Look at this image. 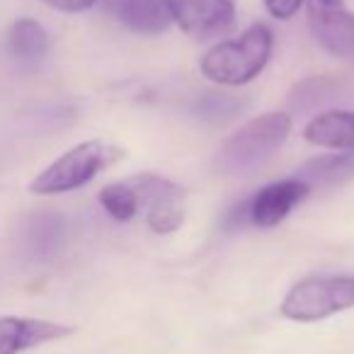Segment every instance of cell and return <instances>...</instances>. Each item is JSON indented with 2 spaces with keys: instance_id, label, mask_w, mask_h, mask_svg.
Masks as SVG:
<instances>
[{
  "instance_id": "1",
  "label": "cell",
  "mask_w": 354,
  "mask_h": 354,
  "mask_svg": "<svg viewBox=\"0 0 354 354\" xmlns=\"http://www.w3.org/2000/svg\"><path fill=\"white\" fill-rule=\"evenodd\" d=\"M272 46H274L272 30L265 22H255L236 39L218 41L216 46H212L199 61V71L212 83L238 88L255 80L265 71V66L270 64Z\"/></svg>"
},
{
  "instance_id": "2",
  "label": "cell",
  "mask_w": 354,
  "mask_h": 354,
  "mask_svg": "<svg viewBox=\"0 0 354 354\" xmlns=\"http://www.w3.org/2000/svg\"><path fill=\"white\" fill-rule=\"evenodd\" d=\"M291 133V117L286 112H265L243 124L216 153V170L221 175H250L262 167Z\"/></svg>"
},
{
  "instance_id": "3",
  "label": "cell",
  "mask_w": 354,
  "mask_h": 354,
  "mask_svg": "<svg viewBox=\"0 0 354 354\" xmlns=\"http://www.w3.org/2000/svg\"><path fill=\"white\" fill-rule=\"evenodd\" d=\"M119 158H122V151L112 143H104L100 138L83 141L78 146L68 148L51 165H46L30 183V192L37 194V197H54V194L73 192V189H80L88 183H93L104 167L117 162Z\"/></svg>"
},
{
  "instance_id": "4",
  "label": "cell",
  "mask_w": 354,
  "mask_h": 354,
  "mask_svg": "<svg viewBox=\"0 0 354 354\" xmlns=\"http://www.w3.org/2000/svg\"><path fill=\"white\" fill-rule=\"evenodd\" d=\"M349 308H354V274L308 277L281 301V315L296 323H315Z\"/></svg>"
},
{
  "instance_id": "5",
  "label": "cell",
  "mask_w": 354,
  "mask_h": 354,
  "mask_svg": "<svg viewBox=\"0 0 354 354\" xmlns=\"http://www.w3.org/2000/svg\"><path fill=\"white\" fill-rule=\"evenodd\" d=\"M138 197V207H146V223L158 236H170L185 221V189L167 177L143 172L127 180Z\"/></svg>"
},
{
  "instance_id": "6",
  "label": "cell",
  "mask_w": 354,
  "mask_h": 354,
  "mask_svg": "<svg viewBox=\"0 0 354 354\" xmlns=\"http://www.w3.org/2000/svg\"><path fill=\"white\" fill-rule=\"evenodd\" d=\"M308 30L323 51L354 66V12L344 0H306Z\"/></svg>"
},
{
  "instance_id": "7",
  "label": "cell",
  "mask_w": 354,
  "mask_h": 354,
  "mask_svg": "<svg viewBox=\"0 0 354 354\" xmlns=\"http://www.w3.org/2000/svg\"><path fill=\"white\" fill-rule=\"evenodd\" d=\"M167 8L172 22L197 41L223 37L236 25L233 0H167Z\"/></svg>"
},
{
  "instance_id": "8",
  "label": "cell",
  "mask_w": 354,
  "mask_h": 354,
  "mask_svg": "<svg viewBox=\"0 0 354 354\" xmlns=\"http://www.w3.org/2000/svg\"><path fill=\"white\" fill-rule=\"evenodd\" d=\"M310 194V187L301 183L299 177H286L270 183L248 199V221L257 228H274L294 212L296 204H301Z\"/></svg>"
},
{
  "instance_id": "9",
  "label": "cell",
  "mask_w": 354,
  "mask_h": 354,
  "mask_svg": "<svg viewBox=\"0 0 354 354\" xmlns=\"http://www.w3.org/2000/svg\"><path fill=\"white\" fill-rule=\"evenodd\" d=\"M73 333L71 325L54 323L41 318H20V315H3L0 318V354H20L39 344L64 339Z\"/></svg>"
},
{
  "instance_id": "10",
  "label": "cell",
  "mask_w": 354,
  "mask_h": 354,
  "mask_svg": "<svg viewBox=\"0 0 354 354\" xmlns=\"http://www.w3.org/2000/svg\"><path fill=\"white\" fill-rule=\"evenodd\" d=\"M104 10L136 35H162L172 25L167 0H104Z\"/></svg>"
},
{
  "instance_id": "11",
  "label": "cell",
  "mask_w": 354,
  "mask_h": 354,
  "mask_svg": "<svg viewBox=\"0 0 354 354\" xmlns=\"http://www.w3.org/2000/svg\"><path fill=\"white\" fill-rule=\"evenodd\" d=\"M352 93V83L337 75H308L299 80L286 95V109L291 114H310Z\"/></svg>"
},
{
  "instance_id": "12",
  "label": "cell",
  "mask_w": 354,
  "mask_h": 354,
  "mask_svg": "<svg viewBox=\"0 0 354 354\" xmlns=\"http://www.w3.org/2000/svg\"><path fill=\"white\" fill-rule=\"evenodd\" d=\"M66 238L64 216L54 212L32 214L22 223V248L32 260H51L61 250Z\"/></svg>"
},
{
  "instance_id": "13",
  "label": "cell",
  "mask_w": 354,
  "mask_h": 354,
  "mask_svg": "<svg viewBox=\"0 0 354 354\" xmlns=\"http://www.w3.org/2000/svg\"><path fill=\"white\" fill-rule=\"evenodd\" d=\"M304 138L313 146L335 148V151H354V112L330 109L315 114L304 129Z\"/></svg>"
},
{
  "instance_id": "14",
  "label": "cell",
  "mask_w": 354,
  "mask_h": 354,
  "mask_svg": "<svg viewBox=\"0 0 354 354\" xmlns=\"http://www.w3.org/2000/svg\"><path fill=\"white\" fill-rule=\"evenodd\" d=\"M294 177H299L301 183H306L310 189L339 187V185L349 183L354 177V151L310 158V160H306L304 165L296 170Z\"/></svg>"
},
{
  "instance_id": "15",
  "label": "cell",
  "mask_w": 354,
  "mask_h": 354,
  "mask_svg": "<svg viewBox=\"0 0 354 354\" xmlns=\"http://www.w3.org/2000/svg\"><path fill=\"white\" fill-rule=\"evenodd\" d=\"M49 32L32 17H20L8 32V49L22 64H37L49 54Z\"/></svg>"
},
{
  "instance_id": "16",
  "label": "cell",
  "mask_w": 354,
  "mask_h": 354,
  "mask_svg": "<svg viewBox=\"0 0 354 354\" xmlns=\"http://www.w3.org/2000/svg\"><path fill=\"white\" fill-rule=\"evenodd\" d=\"M97 202L114 221H131L138 212V197L129 183L104 185L97 194Z\"/></svg>"
},
{
  "instance_id": "17",
  "label": "cell",
  "mask_w": 354,
  "mask_h": 354,
  "mask_svg": "<svg viewBox=\"0 0 354 354\" xmlns=\"http://www.w3.org/2000/svg\"><path fill=\"white\" fill-rule=\"evenodd\" d=\"M245 107H248V102L241 97H233V95H223V93H209L197 100L194 112H197V117H202L204 122L223 124V122L236 119Z\"/></svg>"
},
{
  "instance_id": "18",
  "label": "cell",
  "mask_w": 354,
  "mask_h": 354,
  "mask_svg": "<svg viewBox=\"0 0 354 354\" xmlns=\"http://www.w3.org/2000/svg\"><path fill=\"white\" fill-rule=\"evenodd\" d=\"M262 3H265V10L274 20H291L301 10L306 0H262Z\"/></svg>"
},
{
  "instance_id": "19",
  "label": "cell",
  "mask_w": 354,
  "mask_h": 354,
  "mask_svg": "<svg viewBox=\"0 0 354 354\" xmlns=\"http://www.w3.org/2000/svg\"><path fill=\"white\" fill-rule=\"evenodd\" d=\"M41 3L59 12H85V10H90L95 3H100V0H41Z\"/></svg>"
}]
</instances>
